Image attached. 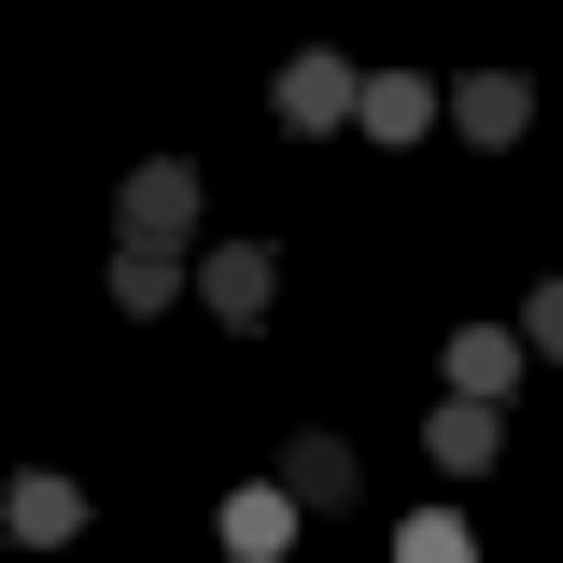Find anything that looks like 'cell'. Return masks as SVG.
Masks as SVG:
<instances>
[{
    "label": "cell",
    "instance_id": "cell-1",
    "mask_svg": "<svg viewBox=\"0 0 563 563\" xmlns=\"http://www.w3.org/2000/svg\"><path fill=\"white\" fill-rule=\"evenodd\" d=\"M113 254H155V268L198 254V169H184V155H141V169H128V198H113Z\"/></svg>",
    "mask_w": 563,
    "mask_h": 563
},
{
    "label": "cell",
    "instance_id": "cell-2",
    "mask_svg": "<svg viewBox=\"0 0 563 563\" xmlns=\"http://www.w3.org/2000/svg\"><path fill=\"white\" fill-rule=\"evenodd\" d=\"M352 113H366V70H352V57H282V128H296V141L352 128Z\"/></svg>",
    "mask_w": 563,
    "mask_h": 563
},
{
    "label": "cell",
    "instance_id": "cell-3",
    "mask_svg": "<svg viewBox=\"0 0 563 563\" xmlns=\"http://www.w3.org/2000/svg\"><path fill=\"white\" fill-rule=\"evenodd\" d=\"M198 296H211V324H268V296H282L268 240H211V254H198Z\"/></svg>",
    "mask_w": 563,
    "mask_h": 563
},
{
    "label": "cell",
    "instance_id": "cell-4",
    "mask_svg": "<svg viewBox=\"0 0 563 563\" xmlns=\"http://www.w3.org/2000/svg\"><path fill=\"white\" fill-rule=\"evenodd\" d=\"M451 128H465V141H493V155H507V141L536 128V85H521V70H465V85H451Z\"/></svg>",
    "mask_w": 563,
    "mask_h": 563
},
{
    "label": "cell",
    "instance_id": "cell-5",
    "mask_svg": "<svg viewBox=\"0 0 563 563\" xmlns=\"http://www.w3.org/2000/svg\"><path fill=\"white\" fill-rule=\"evenodd\" d=\"M521 366H536V352L507 339V324H451V395H479V409H507V395H521Z\"/></svg>",
    "mask_w": 563,
    "mask_h": 563
},
{
    "label": "cell",
    "instance_id": "cell-6",
    "mask_svg": "<svg viewBox=\"0 0 563 563\" xmlns=\"http://www.w3.org/2000/svg\"><path fill=\"white\" fill-rule=\"evenodd\" d=\"M437 113H451V85H422V70H366V113H352V128H366V141H422Z\"/></svg>",
    "mask_w": 563,
    "mask_h": 563
},
{
    "label": "cell",
    "instance_id": "cell-7",
    "mask_svg": "<svg viewBox=\"0 0 563 563\" xmlns=\"http://www.w3.org/2000/svg\"><path fill=\"white\" fill-rule=\"evenodd\" d=\"M0 521H14V536H29V550H70V536H85V493H70L57 465H29V479L0 493Z\"/></svg>",
    "mask_w": 563,
    "mask_h": 563
},
{
    "label": "cell",
    "instance_id": "cell-8",
    "mask_svg": "<svg viewBox=\"0 0 563 563\" xmlns=\"http://www.w3.org/2000/svg\"><path fill=\"white\" fill-rule=\"evenodd\" d=\"M296 550V507H282V479H240L225 493V563H282Z\"/></svg>",
    "mask_w": 563,
    "mask_h": 563
},
{
    "label": "cell",
    "instance_id": "cell-9",
    "mask_svg": "<svg viewBox=\"0 0 563 563\" xmlns=\"http://www.w3.org/2000/svg\"><path fill=\"white\" fill-rule=\"evenodd\" d=\"M493 437H507V409H479V395H437V422H422V451L465 479V465H493Z\"/></svg>",
    "mask_w": 563,
    "mask_h": 563
},
{
    "label": "cell",
    "instance_id": "cell-10",
    "mask_svg": "<svg viewBox=\"0 0 563 563\" xmlns=\"http://www.w3.org/2000/svg\"><path fill=\"white\" fill-rule=\"evenodd\" d=\"M282 493L296 507H352V437H296L282 451Z\"/></svg>",
    "mask_w": 563,
    "mask_h": 563
},
{
    "label": "cell",
    "instance_id": "cell-11",
    "mask_svg": "<svg viewBox=\"0 0 563 563\" xmlns=\"http://www.w3.org/2000/svg\"><path fill=\"white\" fill-rule=\"evenodd\" d=\"M395 563H479V536H465L451 507H409V521H395Z\"/></svg>",
    "mask_w": 563,
    "mask_h": 563
},
{
    "label": "cell",
    "instance_id": "cell-12",
    "mask_svg": "<svg viewBox=\"0 0 563 563\" xmlns=\"http://www.w3.org/2000/svg\"><path fill=\"white\" fill-rule=\"evenodd\" d=\"M184 282H198V268H155V254H113V310H128V324H155V310H169Z\"/></svg>",
    "mask_w": 563,
    "mask_h": 563
},
{
    "label": "cell",
    "instance_id": "cell-13",
    "mask_svg": "<svg viewBox=\"0 0 563 563\" xmlns=\"http://www.w3.org/2000/svg\"><path fill=\"white\" fill-rule=\"evenodd\" d=\"M521 352H550V366H563V282H536V296H521Z\"/></svg>",
    "mask_w": 563,
    "mask_h": 563
}]
</instances>
